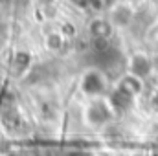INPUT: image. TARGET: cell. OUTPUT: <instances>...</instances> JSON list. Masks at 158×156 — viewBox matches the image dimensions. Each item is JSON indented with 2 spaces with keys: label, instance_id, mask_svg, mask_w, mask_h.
<instances>
[{
  "label": "cell",
  "instance_id": "6da1fadb",
  "mask_svg": "<svg viewBox=\"0 0 158 156\" xmlns=\"http://www.w3.org/2000/svg\"><path fill=\"white\" fill-rule=\"evenodd\" d=\"M112 116H114V109L105 99H96L86 109V121L94 127H101V125L109 123Z\"/></svg>",
  "mask_w": 158,
  "mask_h": 156
},
{
  "label": "cell",
  "instance_id": "9c48e42d",
  "mask_svg": "<svg viewBox=\"0 0 158 156\" xmlns=\"http://www.w3.org/2000/svg\"><path fill=\"white\" fill-rule=\"evenodd\" d=\"M30 63H31L30 53H26V51H19V53L15 55V59H13V72H15L17 76H19V74H24V72L28 70Z\"/></svg>",
  "mask_w": 158,
  "mask_h": 156
},
{
  "label": "cell",
  "instance_id": "3957f363",
  "mask_svg": "<svg viewBox=\"0 0 158 156\" xmlns=\"http://www.w3.org/2000/svg\"><path fill=\"white\" fill-rule=\"evenodd\" d=\"M96 63H98L99 72H114L123 64V59H121V53L118 50L110 46L109 50L96 53Z\"/></svg>",
  "mask_w": 158,
  "mask_h": 156
},
{
  "label": "cell",
  "instance_id": "52a82bcc",
  "mask_svg": "<svg viewBox=\"0 0 158 156\" xmlns=\"http://www.w3.org/2000/svg\"><path fill=\"white\" fill-rule=\"evenodd\" d=\"M118 88L121 90V92H125L127 96L136 97V96L142 92V79L134 77L132 74H127V76H123V77H121Z\"/></svg>",
  "mask_w": 158,
  "mask_h": 156
},
{
  "label": "cell",
  "instance_id": "5b68a950",
  "mask_svg": "<svg viewBox=\"0 0 158 156\" xmlns=\"http://www.w3.org/2000/svg\"><path fill=\"white\" fill-rule=\"evenodd\" d=\"M110 18H112V22H114L116 26H129L131 20L134 18V11H132V7H131L129 4H118V6L112 9Z\"/></svg>",
  "mask_w": 158,
  "mask_h": 156
},
{
  "label": "cell",
  "instance_id": "7c38bea8",
  "mask_svg": "<svg viewBox=\"0 0 158 156\" xmlns=\"http://www.w3.org/2000/svg\"><path fill=\"white\" fill-rule=\"evenodd\" d=\"M151 109H153L155 112H158V92L151 97Z\"/></svg>",
  "mask_w": 158,
  "mask_h": 156
},
{
  "label": "cell",
  "instance_id": "8992f818",
  "mask_svg": "<svg viewBox=\"0 0 158 156\" xmlns=\"http://www.w3.org/2000/svg\"><path fill=\"white\" fill-rule=\"evenodd\" d=\"M90 35H92V40L96 39H110V33H112V24L105 18H96L90 22Z\"/></svg>",
  "mask_w": 158,
  "mask_h": 156
},
{
  "label": "cell",
  "instance_id": "30bf717a",
  "mask_svg": "<svg viewBox=\"0 0 158 156\" xmlns=\"http://www.w3.org/2000/svg\"><path fill=\"white\" fill-rule=\"evenodd\" d=\"M46 44H48V48L50 50H61V46H63V35L61 33H50L48 35V39H46Z\"/></svg>",
  "mask_w": 158,
  "mask_h": 156
},
{
  "label": "cell",
  "instance_id": "ba28073f",
  "mask_svg": "<svg viewBox=\"0 0 158 156\" xmlns=\"http://www.w3.org/2000/svg\"><path fill=\"white\" fill-rule=\"evenodd\" d=\"M132 99H134V97L127 96L125 92H121L119 88H116V90L110 94V99H109V103L112 105V109H114V110H123V109H129V107H131Z\"/></svg>",
  "mask_w": 158,
  "mask_h": 156
},
{
  "label": "cell",
  "instance_id": "277c9868",
  "mask_svg": "<svg viewBox=\"0 0 158 156\" xmlns=\"http://www.w3.org/2000/svg\"><path fill=\"white\" fill-rule=\"evenodd\" d=\"M129 72H131L134 77H138V79L143 81V79L153 72V63H151V59H149L147 55L136 53V55H132L131 61H129Z\"/></svg>",
  "mask_w": 158,
  "mask_h": 156
},
{
  "label": "cell",
  "instance_id": "4fadbf2b",
  "mask_svg": "<svg viewBox=\"0 0 158 156\" xmlns=\"http://www.w3.org/2000/svg\"><path fill=\"white\" fill-rule=\"evenodd\" d=\"M72 2H76L79 6H86V4H90V2H94V0H72Z\"/></svg>",
  "mask_w": 158,
  "mask_h": 156
},
{
  "label": "cell",
  "instance_id": "8fae6325",
  "mask_svg": "<svg viewBox=\"0 0 158 156\" xmlns=\"http://www.w3.org/2000/svg\"><path fill=\"white\" fill-rule=\"evenodd\" d=\"M74 33H76V30H74V26H72V24H64V26H63V30H61V35H64V37H66V35H68V37H72Z\"/></svg>",
  "mask_w": 158,
  "mask_h": 156
},
{
  "label": "cell",
  "instance_id": "7a4b0ae2",
  "mask_svg": "<svg viewBox=\"0 0 158 156\" xmlns=\"http://www.w3.org/2000/svg\"><path fill=\"white\" fill-rule=\"evenodd\" d=\"M81 90H83L86 96H90V97H99V96H103L105 90H107V83H105L103 72H99V70H90V72H86V74L83 76V79H81Z\"/></svg>",
  "mask_w": 158,
  "mask_h": 156
}]
</instances>
